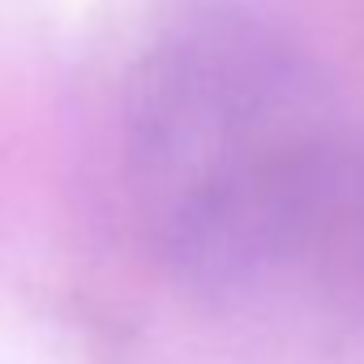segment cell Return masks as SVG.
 <instances>
[{
	"label": "cell",
	"mask_w": 364,
	"mask_h": 364,
	"mask_svg": "<svg viewBox=\"0 0 364 364\" xmlns=\"http://www.w3.org/2000/svg\"><path fill=\"white\" fill-rule=\"evenodd\" d=\"M360 159L321 60L257 9L180 14L129 77L133 219L198 296H257L343 245Z\"/></svg>",
	"instance_id": "obj_1"
}]
</instances>
